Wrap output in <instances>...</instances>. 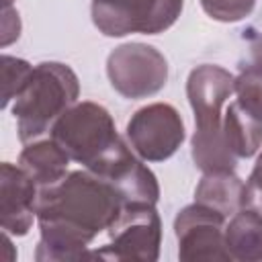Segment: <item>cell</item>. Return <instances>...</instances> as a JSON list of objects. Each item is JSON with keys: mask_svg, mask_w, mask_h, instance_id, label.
Listing matches in <instances>:
<instances>
[{"mask_svg": "<svg viewBox=\"0 0 262 262\" xmlns=\"http://www.w3.org/2000/svg\"><path fill=\"white\" fill-rule=\"evenodd\" d=\"M98 178L106 180L125 203H158L160 184L156 174L141 162L129 143L119 139V143L104 154L92 168H86Z\"/></svg>", "mask_w": 262, "mask_h": 262, "instance_id": "cell-10", "label": "cell"}, {"mask_svg": "<svg viewBox=\"0 0 262 262\" xmlns=\"http://www.w3.org/2000/svg\"><path fill=\"white\" fill-rule=\"evenodd\" d=\"M201 6L213 20L237 23L254 10L256 0H201Z\"/></svg>", "mask_w": 262, "mask_h": 262, "instance_id": "cell-18", "label": "cell"}, {"mask_svg": "<svg viewBox=\"0 0 262 262\" xmlns=\"http://www.w3.org/2000/svg\"><path fill=\"white\" fill-rule=\"evenodd\" d=\"M80 82L76 72L59 61H41L14 98L12 115L16 119L18 139L31 143L51 133L53 123L78 102Z\"/></svg>", "mask_w": 262, "mask_h": 262, "instance_id": "cell-3", "label": "cell"}, {"mask_svg": "<svg viewBox=\"0 0 262 262\" xmlns=\"http://www.w3.org/2000/svg\"><path fill=\"white\" fill-rule=\"evenodd\" d=\"M31 74L33 66L29 61L12 55H2V108H6L10 100H14L23 92Z\"/></svg>", "mask_w": 262, "mask_h": 262, "instance_id": "cell-17", "label": "cell"}, {"mask_svg": "<svg viewBox=\"0 0 262 262\" xmlns=\"http://www.w3.org/2000/svg\"><path fill=\"white\" fill-rule=\"evenodd\" d=\"M246 207L262 213V154L258 156L246 182Z\"/></svg>", "mask_w": 262, "mask_h": 262, "instance_id": "cell-19", "label": "cell"}, {"mask_svg": "<svg viewBox=\"0 0 262 262\" xmlns=\"http://www.w3.org/2000/svg\"><path fill=\"white\" fill-rule=\"evenodd\" d=\"M235 76L221 66H196L186 80V96L194 113L192 160L196 168L207 172L233 170L237 158L223 139V104L233 94Z\"/></svg>", "mask_w": 262, "mask_h": 262, "instance_id": "cell-2", "label": "cell"}, {"mask_svg": "<svg viewBox=\"0 0 262 262\" xmlns=\"http://www.w3.org/2000/svg\"><path fill=\"white\" fill-rule=\"evenodd\" d=\"M20 35V16L16 8L4 6L2 10V47H8Z\"/></svg>", "mask_w": 262, "mask_h": 262, "instance_id": "cell-20", "label": "cell"}, {"mask_svg": "<svg viewBox=\"0 0 262 262\" xmlns=\"http://www.w3.org/2000/svg\"><path fill=\"white\" fill-rule=\"evenodd\" d=\"M111 86L131 100L158 94L168 82L166 57L147 43H123L106 57Z\"/></svg>", "mask_w": 262, "mask_h": 262, "instance_id": "cell-7", "label": "cell"}, {"mask_svg": "<svg viewBox=\"0 0 262 262\" xmlns=\"http://www.w3.org/2000/svg\"><path fill=\"white\" fill-rule=\"evenodd\" d=\"M233 94L242 108L262 121V61L252 59L250 66L242 68L233 82Z\"/></svg>", "mask_w": 262, "mask_h": 262, "instance_id": "cell-16", "label": "cell"}, {"mask_svg": "<svg viewBox=\"0 0 262 262\" xmlns=\"http://www.w3.org/2000/svg\"><path fill=\"white\" fill-rule=\"evenodd\" d=\"M223 139L235 158H252L262 145V121L235 100L223 113Z\"/></svg>", "mask_w": 262, "mask_h": 262, "instance_id": "cell-15", "label": "cell"}, {"mask_svg": "<svg viewBox=\"0 0 262 262\" xmlns=\"http://www.w3.org/2000/svg\"><path fill=\"white\" fill-rule=\"evenodd\" d=\"M194 203L207 205L229 217L246 207V182L233 174V170L207 172L194 188Z\"/></svg>", "mask_w": 262, "mask_h": 262, "instance_id": "cell-13", "label": "cell"}, {"mask_svg": "<svg viewBox=\"0 0 262 262\" xmlns=\"http://www.w3.org/2000/svg\"><path fill=\"white\" fill-rule=\"evenodd\" d=\"M12 4V0H4V6H10Z\"/></svg>", "mask_w": 262, "mask_h": 262, "instance_id": "cell-22", "label": "cell"}, {"mask_svg": "<svg viewBox=\"0 0 262 262\" xmlns=\"http://www.w3.org/2000/svg\"><path fill=\"white\" fill-rule=\"evenodd\" d=\"M182 6L184 0H92L90 14L94 27L106 37L158 35L178 20Z\"/></svg>", "mask_w": 262, "mask_h": 262, "instance_id": "cell-5", "label": "cell"}, {"mask_svg": "<svg viewBox=\"0 0 262 262\" xmlns=\"http://www.w3.org/2000/svg\"><path fill=\"white\" fill-rule=\"evenodd\" d=\"M184 137L182 117L168 102L141 106L127 123V141L145 162H164L172 158Z\"/></svg>", "mask_w": 262, "mask_h": 262, "instance_id": "cell-8", "label": "cell"}, {"mask_svg": "<svg viewBox=\"0 0 262 262\" xmlns=\"http://www.w3.org/2000/svg\"><path fill=\"white\" fill-rule=\"evenodd\" d=\"M37 182L16 164L0 166V227L10 235H27L37 219Z\"/></svg>", "mask_w": 262, "mask_h": 262, "instance_id": "cell-11", "label": "cell"}, {"mask_svg": "<svg viewBox=\"0 0 262 262\" xmlns=\"http://www.w3.org/2000/svg\"><path fill=\"white\" fill-rule=\"evenodd\" d=\"M123 207L119 192L90 170L68 172L53 184L39 186L37 223L41 239L37 260L98 258L90 242L115 221Z\"/></svg>", "mask_w": 262, "mask_h": 262, "instance_id": "cell-1", "label": "cell"}, {"mask_svg": "<svg viewBox=\"0 0 262 262\" xmlns=\"http://www.w3.org/2000/svg\"><path fill=\"white\" fill-rule=\"evenodd\" d=\"M68 164L70 156L51 135L25 143L18 156V166L37 182V186H47L63 178L68 174Z\"/></svg>", "mask_w": 262, "mask_h": 262, "instance_id": "cell-12", "label": "cell"}, {"mask_svg": "<svg viewBox=\"0 0 262 262\" xmlns=\"http://www.w3.org/2000/svg\"><path fill=\"white\" fill-rule=\"evenodd\" d=\"M106 231L111 244L98 250V258L139 262L158 260L162 221L154 203H125Z\"/></svg>", "mask_w": 262, "mask_h": 262, "instance_id": "cell-6", "label": "cell"}, {"mask_svg": "<svg viewBox=\"0 0 262 262\" xmlns=\"http://www.w3.org/2000/svg\"><path fill=\"white\" fill-rule=\"evenodd\" d=\"M225 215L201 203L180 209L174 219L178 258L184 262L231 260L225 248Z\"/></svg>", "mask_w": 262, "mask_h": 262, "instance_id": "cell-9", "label": "cell"}, {"mask_svg": "<svg viewBox=\"0 0 262 262\" xmlns=\"http://www.w3.org/2000/svg\"><path fill=\"white\" fill-rule=\"evenodd\" d=\"M252 59H258L262 61V37L256 41V45L252 47Z\"/></svg>", "mask_w": 262, "mask_h": 262, "instance_id": "cell-21", "label": "cell"}, {"mask_svg": "<svg viewBox=\"0 0 262 262\" xmlns=\"http://www.w3.org/2000/svg\"><path fill=\"white\" fill-rule=\"evenodd\" d=\"M70 156V160L92 168L121 139L111 113L96 102L72 104L51 127L49 133Z\"/></svg>", "mask_w": 262, "mask_h": 262, "instance_id": "cell-4", "label": "cell"}, {"mask_svg": "<svg viewBox=\"0 0 262 262\" xmlns=\"http://www.w3.org/2000/svg\"><path fill=\"white\" fill-rule=\"evenodd\" d=\"M225 248L231 260H262V213L252 207H242L233 213L225 225Z\"/></svg>", "mask_w": 262, "mask_h": 262, "instance_id": "cell-14", "label": "cell"}]
</instances>
